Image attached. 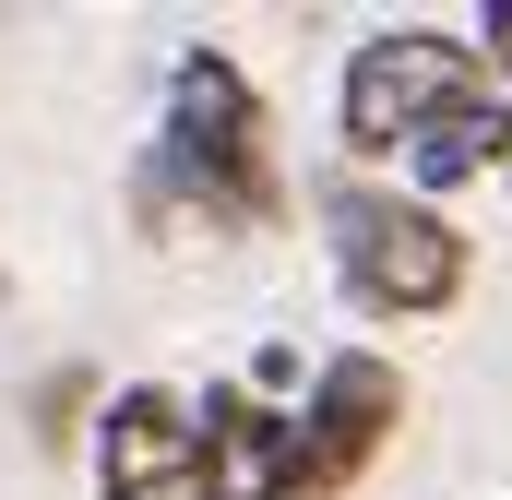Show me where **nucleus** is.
<instances>
[{
	"instance_id": "20e7f679",
	"label": "nucleus",
	"mask_w": 512,
	"mask_h": 500,
	"mask_svg": "<svg viewBox=\"0 0 512 500\" xmlns=\"http://www.w3.org/2000/svg\"><path fill=\"white\" fill-rule=\"evenodd\" d=\"M393 429H405V370L382 346H334L298 393V500H346Z\"/></svg>"
},
{
	"instance_id": "7ed1b4c3",
	"label": "nucleus",
	"mask_w": 512,
	"mask_h": 500,
	"mask_svg": "<svg viewBox=\"0 0 512 500\" xmlns=\"http://www.w3.org/2000/svg\"><path fill=\"white\" fill-rule=\"evenodd\" d=\"M477 84H489V60L453 24H382V36H358L346 72H334V143H346V167H393L417 131L441 120L453 96H477Z\"/></svg>"
},
{
	"instance_id": "39448f33",
	"label": "nucleus",
	"mask_w": 512,
	"mask_h": 500,
	"mask_svg": "<svg viewBox=\"0 0 512 500\" xmlns=\"http://www.w3.org/2000/svg\"><path fill=\"white\" fill-rule=\"evenodd\" d=\"M191 500H298V405H262L251 381L191 393Z\"/></svg>"
},
{
	"instance_id": "1a4fd4ad",
	"label": "nucleus",
	"mask_w": 512,
	"mask_h": 500,
	"mask_svg": "<svg viewBox=\"0 0 512 500\" xmlns=\"http://www.w3.org/2000/svg\"><path fill=\"white\" fill-rule=\"evenodd\" d=\"M477 60H489V84L512 96V0H489V12H477Z\"/></svg>"
},
{
	"instance_id": "f03ea898",
	"label": "nucleus",
	"mask_w": 512,
	"mask_h": 500,
	"mask_svg": "<svg viewBox=\"0 0 512 500\" xmlns=\"http://www.w3.org/2000/svg\"><path fill=\"white\" fill-rule=\"evenodd\" d=\"M322 250H334V286L358 322H441L465 286H477V239L382 179H334L322 191Z\"/></svg>"
},
{
	"instance_id": "423d86ee",
	"label": "nucleus",
	"mask_w": 512,
	"mask_h": 500,
	"mask_svg": "<svg viewBox=\"0 0 512 500\" xmlns=\"http://www.w3.org/2000/svg\"><path fill=\"white\" fill-rule=\"evenodd\" d=\"M84 465H96V500H179L191 489V393H167V381L96 393Z\"/></svg>"
},
{
	"instance_id": "6e6552de",
	"label": "nucleus",
	"mask_w": 512,
	"mask_h": 500,
	"mask_svg": "<svg viewBox=\"0 0 512 500\" xmlns=\"http://www.w3.org/2000/svg\"><path fill=\"white\" fill-rule=\"evenodd\" d=\"M96 393H84V370H60V381H36V441H72V417H84Z\"/></svg>"
},
{
	"instance_id": "0eeeda50",
	"label": "nucleus",
	"mask_w": 512,
	"mask_h": 500,
	"mask_svg": "<svg viewBox=\"0 0 512 500\" xmlns=\"http://www.w3.org/2000/svg\"><path fill=\"white\" fill-rule=\"evenodd\" d=\"M393 167H405V191H417V203H441V215H453V191H465V179H512V96H501V84L453 96V108L417 131Z\"/></svg>"
},
{
	"instance_id": "f257e3e1",
	"label": "nucleus",
	"mask_w": 512,
	"mask_h": 500,
	"mask_svg": "<svg viewBox=\"0 0 512 500\" xmlns=\"http://www.w3.org/2000/svg\"><path fill=\"white\" fill-rule=\"evenodd\" d=\"M143 215H203L227 239H251L286 215V167H274V108L227 48H179L167 60V120L143 155Z\"/></svg>"
}]
</instances>
